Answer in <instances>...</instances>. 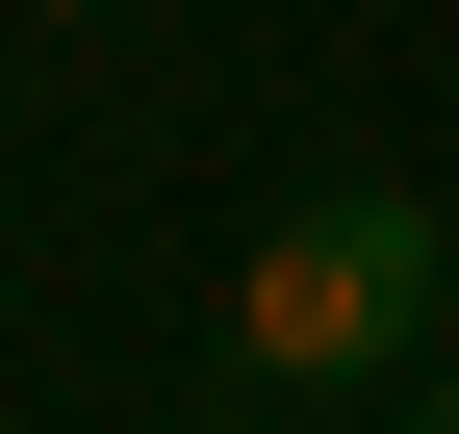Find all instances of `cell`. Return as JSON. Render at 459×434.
Wrapping results in <instances>:
<instances>
[{
	"label": "cell",
	"instance_id": "obj_2",
	"mask_svg": "<svg viewBox=\"0 0 459 434\" xmlns=\"http://www.w3.org/2000/svg\"><path fill=\"white\" fill-rule=\"evenodd\" d=\"M77 26H102V0H77Z\"/></svg>",
	"mask_w": 459,
	"mask_h": 434
},
{
	"label": "cell",
	"instance_id": "obj_1",
	"mask_svg": "<svg viewBox=\"0 0 459 434\" xmlns=\"http://www.w3.org/2000/svg\"><path fill=\"white\" fill-rule=\"evenodd\" d=\"M409 333H434V204L409 179H332L230 256V384H409Z\"/></svg>",
	"mask_w": 459,
	"mask_h": 434
}]
</instances>
